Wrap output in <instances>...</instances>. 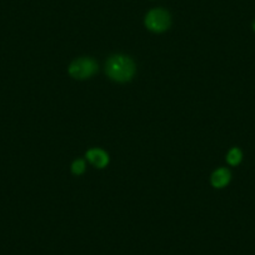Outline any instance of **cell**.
I'll return each mask as SVG.
<instances>
[{
  "mask_svg": "<svg viewBox=\"0 0 255 255\" xmlns=\"http://www.w3.org/2000/svg\"><path fill=\"white\" fill-rule=\"evenodd\" d=\"M108 77L118 83L129 82L135 74V64L127 55H113L108 59L105 65Z\"/></svg>",
  "mask_w": 255,
  "mask_h": 255,
  "instance_id": "obj_1",
  "label": "cell"
},
{
  "mask_svg": "<svg viewBox=\"0 0 255 255\" xmlns=\"http://www.w3.org/2000/svg\"><path fill=\"white\" fill-rule=\"evenodd\" d=\"M170 14L160 8L153 9L145 16V26L154 33H163L170 28Z\"/></svg>",
  "mask_w": 255,
  "mask_h": 255,
  "instance_id": "obj_2",
  "label": "cell"
},
{
  "mask_svg": "<svg viewBox=\"0 0 255 255\" xmlns=\"http://www.w3.org/2000/svg\"><path fill=\"white\" fill-rule=\"evenodd\" d=\"M98 64L92 58H80L73 61L69 67V74L74 79L84 80L89 79L90 77L97 73Z\"/></svg>",
  "mask_w": 255,
  "mask_h": 255,
  "instance_id": "obj_3",
  "label": "cell"
},
{
  "mask_svg": "<svg viewBox=\"0 0 255 255\" xmlns=\"http://www.w3.org/2000/svg\"><path fill=\"white\" fill-rule=\"evenodd\" d=\"M87 158L97 168L103 169L109 163V155L102 149H90L87 153Z\"/></svg>",
  "mask_w": 255,
  "mask_h": 255,
  "instance_id": "obj_4",
  "label": "cell"
},
{
  "mask_svg": "<svg viewBox=\"0 0 255 255\" xmlns=\"http://www.w3.org/2000/svg\"><path fill=\"white\" fill-rule=\"evenodd\" d=\"M232 178V174L228 169H218L213 173L212 175V184L215 188H224L225 185H228Z\"/></svg>",
  "mask_w": 255,
  "mask_h": 255,
  "instance_id": "obj_5",
  "label": "cell"
},
{
  "mask_svg": "<svg viewBox=\"0 0 255 255\" xmlns=\"http://www.w3.org/2000/svg\"><path fill=\"white\" fill-rule=\"evenodd\" d=\"M242 159H243V154L242 151H240V149L233 148L232 150L228 153L227 160L230 165H238V164L242 161Z\"/></svg>",
  "mask_w": 255,
  "mask_h": 255,
  "instance_id": "obj_6",
  "label": "cell"
},
{
  "mask_svg": "<svg viewBox=\"0 0 255 255\" xmlns=\"http://www.w3.org/2000/svg\"><path fill=\"white\" fill-rule=\"evenodd\" d=\"M72 171H73V174H75V175H80V174L84 173L85 161L82 160V159H78V160H75L72 165Z\"/></svg>",
  "mask_w": 255,
  "mask_h": 255,
  "instance_id": "obj_7",
  "label": "cell"
},
{
  "mask_svg": "<svg viewBox=\"0 0 255 255\" xmlns=\"http://www.w3.org/2000/svg\"><path fill=\"white\" fill-rule=\"evenodd\" d=\"M253 29H254V31H255V21H254V23H253Z\"/></svg>",
  "mask_w": 255,
  "mask_h": 255,
  "instance_id": "obj_8",
  "label": "cell"
}]
</instances>
